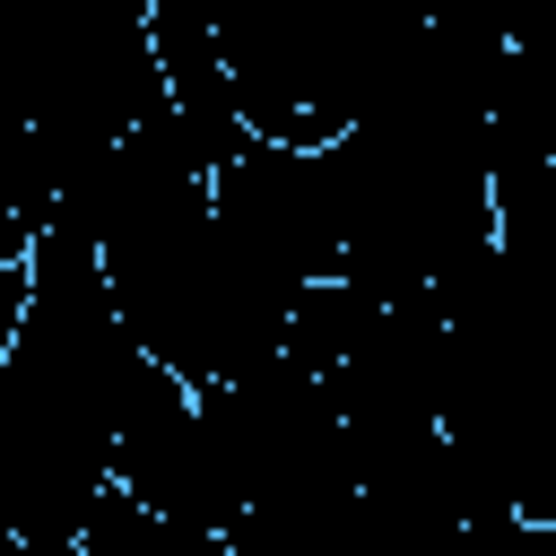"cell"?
Returning <instances> with one entry per match:
<instances>
[{
    "label": "cell",
    "mask_w": 556,
    "mask_h": 556,
    "mask_svg": "<svg viewBox=\"0 0 556 556\" xmlns=\"http://www.w3.org/2000/svg\"><path fill=\"white\" fill-rule=\"evenodd\" d=\"M374 295H356L348 278H330V287H304L295 304H287V348H278V365H295V374H313V382H330L348 356H356V339L374 330Z\"/></svg>",
    "instance_id": "7a4b0ae2"
},
{
    "label": "cell",
    "mask_w": 556,
    "mask_h": 556,
    "mask_svg": "<svg viewBox=\"0 0 556 556\" xmlns=\"http://www.w3.org/2000/svg\"><path fill=\"white\" fill-rule=\"evenodd\" d=\"M208 208H217V235H226L252 269H269L287 295L339 278V217H330L321 156L252 139V148L208 182Z\"/></svg>",
    "instance_id": "6da1fadb"
},
{
    "label": "cell",
    "mask_w": 556,
    "mask_h": 556,
    "mask_svg": "<svg viewBox=\"0 0 556 556\" xmlns=\"http://www.w3.org/2000/svg\"><path fill=\"white\" fill-rule=\"evenodd\" d=\"M17 313H26V269L0 278V356H9V339H17Z\"/></svg>",
    "instance_id": "5b68a950"
},
{
    "label": "cell",
    "mask_w": 556,
    "mask_h": 556,
    "mask_svg": "<svg viewBox=\"0 0 556 556\" xmlns=\"http://www.w3.org/2000/svg\"><path fill=\"white\" fill-rule=\"evenodd\" d=\"M78 556H165V521H156L139 495L104 486V504H96L87 530H78Z\"/></svg>",
    "instance_id": "277c9868"
},
{
    "label": "cell",
    "mask_w": 556,
    "mask_h": 556,
    "mask_svg": "<svg viewBox=\"0 0 556 556\" xmlns=\"http://www.w3.org/2000/svg\"><path fill=\"white\" fill-rule=\"evenodd\" d=\"M495 252L556 295V165H495Z\"/></svg>",
    "instance_id": "3957f363"
},
{
    "label": "cell",
    "mask_w": 556,
    "mask_h": 556,
    "mask_svg": "<svg viewBox=\"0 0 556 556\" xmlns=\"http://www.w3.org/2000/svg\"><path fill=\"white\" fill-rule=\"evenodd\" d=\"M26 252H35V235H26V226H9V217H0V278H9V269H26Z\"/></svg>",
    "instance_id": "52a82bcc"
},
{
    "label": "cell",
    "mask_w": 556,
    "mask_h": 556,
    "mask_svg": "<svg viewBox=\"0 0 556 556\" xmlns=\"http://www.w3.org/2000/svg\"><path fill=\"white\" fill-rule=\"evenodd\" d=\"M165 556H235L217 530H165Z\"/></svg>",
    "instance_id": "8992f818"
}]
</instances>
